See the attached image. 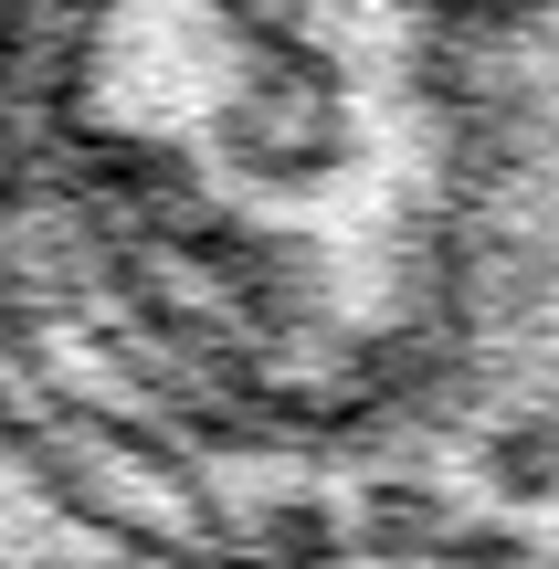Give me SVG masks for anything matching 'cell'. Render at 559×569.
<instances>
[{
	"mask_svg": "<svg viewBox=\"0 0 559 569\" xmlns=\"http://www.w3.org/2000/svg\"><path fill=\"white\" fill-rule=\"evenodd\" d=\"M264 569H559V0H497L455 284Z\"/></svg>",
	"mask_w": 559,
	"mask_h": 569,
	"instance_id": "1",
	"label": "cell"
}]
</instances>
